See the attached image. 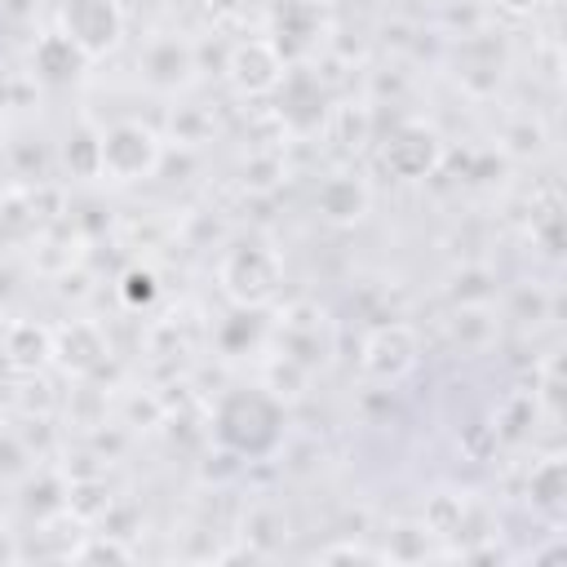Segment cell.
Instances as JSON below:
<instances>
[{"label": "cell", "instance_id": "1", "mask_svg": "<svg viewBox=\"0 0 567 567\" xmlns=\"http://www.w3.org/2000/svg\"><path fill=\"white\" fill-rule=\"evenodd\" d=\"M213 434H217V443L226 452L261 461L284 439V403L261 385L226 390L217 399V408H213Z\"/></svg>", "mask_w": 567, "mask_h": 567}, {"label": "cell", "instance_id": "2", "mask_svg": "<svg viewBox=\"0 0 567 567\" xmlns=\"http://www.w3.org/2000/svg\"><path fill=\"white\" fill-rule=\"evenodd\" d=\"M217 284H221V292H226L239 310H261V306H270V301L279 297V288H284V261H279V252H275L270 244L248 239V244H235V248L221 252V261H217Z\"/></svg>", "mask_w": 567, "mask_h": 567}, {"label": "cell", "instance_id": "3", "mask_svg": "<svg viewBox=\"0 0 567 567\" xmlns=\"http://www.w3.org/2000/svg\"><path fill=\"white\" fill-rule=\"evenodd\" d=\"M159 159H164L159 133L137 120H124L97 133V173L111 182H142L159 168Z\"/></svg>", "mask_w": 567, "mask_h": 567}, {"label": "cell", "instance_id": "4", "mask_svg": "<svg viewBox=\"0 0 567 567\" xmlns=\"http://www.w3.org/2000/svg\"><path fill=\"white\" fill-rule=\"evenodd\" d=\"M62 35L75 40V49L93 62L106 58L124 40V13L115 0H62Z\"/></svg>", "mask_w": 567, "mask_h": 567}, {"label": "cell", "instance_id": "5", "mask_svg": "<svg viewBox=\"0 0 567 567\" xmlns=\"http://www.w3.org/2000/svg\"><path fill=\"white\" fill-rule=\"evenodd\" d=\"M416 363H421V337L412 323H381L363 337V350H359L363 377L390 385V381H403Z\"/></svg>", "mask_w": 567, "mask_h": 567}, {"label": "cell", "instance_id": "6", "mask_svg": "<svg viewBox=\"0 0 567 567\" xmlns=\"http://www.w3.org/2000/svg\"><path fill=\"white\" fill-rule=\"evenodd\" d=\"M284 75H288V62H284L279 44L261 40V35L239 40L226 58V80L239 97H270L284 84Z\"/></svg>", "mask_w": 567, "mask_h": 567}, {"label": "cell", "instance_id": "7", "mask_svg": "<svg viewBox=\"0 0 567 567\" xmlns=\"http://www.w3.org/2000/svg\"><path fill=\"white\" fill-rule=\"evenodd\" d=\"M377 159H381V168H385L390 177H399V182H421V177H430V173L439 168L443 142H439V133H434L430 124L408 120V124H399V128L381 142Z\"/></svg>", "mask_w": 567, "mask_h": 567}, {"label": "cell", "instance_id": "8", "mask_svg": "<svg viewBox=\"0 0 567 567\" xmlns=\"http://www.w3.org/2000/svg\"><path fill=\"white\" fill-rule=\"evenodd\" d=\"M275 93H279V120H284L292 133H315V128H323V120H328V97H323V89H319V80H315L310 71H288Z\"/></svg>", "mask_w": 567, "mask_h": 567}, {"label": "cell", "instance_id": "9", "mask_svg": "<svg viewBox=\"0 0 567 567\" xmlns=\"http://www.w3.org/2000/svg\"><path fill=\"white\" fill-rule=\"evenodd\" d=\"M368 204H372V190H368V182L354 177V173H332V177L315 190V213H319L328 226H354V221H363Z\"/></svg>", "mask_w": 567, "mask_h": 567}, {"label": "cell", "instance_id": "10", "mask_svg": "<svg viewBox=\"0 0 567 567\" xmlns=\"http://www.w3.org/2000/svg\"><path fill=\"white\" fill-rule=\"evenodd\" d=\"M190 71H195V53H190V44L177 40V35H159V40H151L146 53H142V75H146V84L159 89V93L182 89V84L190 80Z\"/></svg>", "mask_w": 567, "mask_h": 567}, {"label": "cell", "instance_id": "11", "mask_svg": "<svg viewBox=\"0 0 567 567\" xmlns=\"http://www.w3.org/2000/svg\"><path fill=\"white\" fill-rule=\"evenodd\" d=\"M527 501L536 514L545 518H563L567 509V470H563V456H545L532 465V478H527Z\"/></svg>", "mask_w": 567, "mask_h": 567}, {"label": "cell", "instance_id": "12", "mask_svg": "<svg viewBox=\"0 0 567 567\" xmlns=\"http://www.w3.org/2000/svg\"><path fill=\"white\" fill-rule=\"evenodd\" d=\"M31 62H35V71H40L49 84H66V80H75V75L84 71V62H89V58L75 49V40H71V35L49 31V35L35 44Z\"/></svg>", "mask_w": 567, "mask_h": 567}, {"label": "cell", "instance_id": "13", "mask_svg": "<svg viewBox=\"0 0 567 567\" xmlns=\"http://www.w3.org/2000/svg\"><path fill=\"white\" fill-rule=\"evenodd\" d=\"M53 354L71 372H93L102 363V354H106V341H102V332L93 323H71V328H62L53 337Z\"/></svg>", "mask_w": 567, "mask_h": 567}, {"label": "cell", "instance_id": "14", "mask_svg": "<svg viewBox=\"0 0 567 567\" xmlns=\"http://www.w3.org/2000/svg\"><path fill=\"white\" fill-rule=\"evenodd\" d=\"M4 354L18 363V368H40L44 354H53V337L35 323H13L4 332Z\"/></svg>", "mask_w": 567, "mask_h": 567}, {"label": "cell", "instance_id": "15", "mask_svg": "<svg viewBox=\"0 0 567 567\" xmlns=\"http://www.w3.org/2000/svg\"><path fill=\"white\" fill-rule=\"evenodd\" d=\"M120 297H124L133 310H142V306H151V301L159 297V284H155V275H151V270L133 266V270L120 279Z\"/></svg>", "mask_w": 567, "mask_h": 567}, {"label": "cell", "instance_id": "16", "mask_svg": "<svg viewBox=\"0 0 567 567\" xmlns=\"http://www.w3.org/2000/svg\"><path fill=\"white\" fill-rule=\"evenodd\" d=\"M71 558H80V563H128L133 558V549L128 545H120V540H89V545H80V549H71Z\"/></svg>", "mask_w": 567, "mask_h": 567}, {"label": "cell", "instance_id": "17", "mask_svg": "<svg viewBox=\"0 0 567 567\" xmlns=\"http://www.w3.org/2000/svg\"><path fill=\"white\" fill-rule=\"evenodd\" d=\"M319 558H381V554H372V549H359V545H332V549H323Z\"/></svg>", "mask_w": 567, "mask_h": 567}, {"label": "cell", "instance_id": "18", "mask_svg": "<svg viewBox=\"0 0 567 567\" xmlns=\"http://www.w3.org/2000/svg\"><path fill=\"white\" fill-rule=\"evenodd\" d=\"M496 4H501L505 13H518V18H523V13H536L545 0H496Z\"/></svg>", "mask_w": 567, "mask_h": 567}, {"label": "cell", "instance_id": "19", "mask_svg": "<svg viewBox=\"0 0 567 567\" xmlns=\"http://www.w3.org/2000/svg\"><path fill=\"white\" fill-rule=\"evenodd\" d=\"M252 0H213V9H221V13H244Z\"/></svg>", "mask_w": 567, "mask_h": 567}]
</instances>
